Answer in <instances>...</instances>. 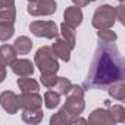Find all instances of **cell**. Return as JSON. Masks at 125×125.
Listing matches in <instances>:
<instances>
[{"label": "cell", "mask_w": 125, "mask_h": 125, "mask_svg": "<svg viewBox=\"0 0 125 125\" xmlns=\"http://www.w3.org/2000/svg\"><path fill=\"white\" fill-rule=\"evenodd\" d=\"M125 78V60L121 56L118 47L110 43H99L87 78L83 88H107L113 83L124 81Z\"/></svg>", "instance_id": "6da1fadb"}, {"label": "cell", "mask_w": 125, "mask_h": 125, "mask_svg": "<svg viewBox=\"0 0 125 125\" xmlns=\"http://www.w3.org/2000/svg\"><path fill=\"white\" fill-rule=\"evenodd\" d=\"M34 63L41 74H56L59 71V62L52 47H40L34 56Z\"/></svg>", "instance_id": "7a4b0ae2"}, {"label": "cell", "mask_w": 125, "mask_h": 125, "mask_svg": "<svg viewBox=\"0 0 125 125\" xmlns=\"http://www.w3.org/2000/svg\"><path fill=\"white\" fill-rule=\"evenodd\" d=\"M85 103H84V88L80 85H74L71 87V90L66 94V102L63 104V109L66 112H69L74 116H80L84 112Z\"/></svg>", "instance_id": "3957f363"}, {"label": "cell", "mask_w": 125, "mask_h": 125, "mask_svg": "<svg viewBox=\"0 0 125 125\" xmlns=\"http://www.w3.org/2000/svg\"><path fill=\"white\" fill-rule=\"evenodd\" d=\"M115 21H116L115 8L110 5H102L96 9L91 19V25L96 30H104V28H112Z\"/></svg>", "instance_id": "277c9868"}, {"label": "cell", "mask_w": 125, "mask_h": 125, "mask_svg": "<svg viewBox=\"0 0 125 125\" xmlns=\"http://www.w3.org/2000/svg\"><path fill=\"white\" fill-rule=\"evenodd\" d=\"M30 31L35 37H44L53 40L59 35V28L53 21H34L30 24Z\"/></svg>", "instance_id": "5b68a950"}, {"label": "cell", "mask_w": 125, "mask_h": 125, "mask_svg": "<svg viewBox=\"0 0 125 125\" xmlns=\"http://www.w3.org/2000/svg\"><path fill=\"white\" fill-rule=\"evenodd\" d=\"M57 10L54 0H32L28 3L27 12L32 16H49Z\"/></svg>", "instance_id": "8992f818"}, {"label": "cell", "mask_w": 125, "mask_h": 125, "mask_svg": "<svg viewBox=\"0 0 125 125\" xmlns=\"http://www.w3.org/2000/svg\"><path fill=\"white\" fill-rule=\"evenodd\" d=\"M0 104H2V107L9 115H15L19 110L18 96L13 91H3L2 94H0Z\"/></svg>", "instance_id": "52a82bcc"}, {"label": "cell", "mask_w": 125, "mask_h": 125, "mask_svg": "<svg viewBox=\"0 0 125 125\" xmlns=\"http://www.w3.org/2000/svg\"><path fill=\"white\" fill-rule=\"evenodd\" d=\"M21 109H38L43 104V97L38 93H22L18 96Z\"/></svg>", "instance_id": "ba28073f"}, {"label": "cell", "mask_w": 125, "mask_h": 125, "mask_svg": "<svg viewBox=\"0 0 125 125\" xmlns=\"http://www.w3.org/2000/svg\"><path fill=\"white\" fill-rule=\"evenodd\" d=\"M9 66L18 77H31L34 74V63L28 59H15Z\"/></svg>", "instance_id": "9c48e42d"}, {"label": "cell", "mask_w": 125, "mask_h": 125, "mask_svg": "<svg viewBox=\"0 0 125 125\" xmlns=\"http://www.w3.org/2000/svg\"><path fill=\"white\" fill-rule=\"evenodd\" d=\"M88 122L93 124V125H113V124H116L113 121L110 112L107 109H102V107L94 109L91 112V115L88 118Z\"/></svg>", "instance_id": "30bf717a"}, {"label": "cell", "mask_w": 125, "mask_h": 125, "mask_svg": "<svg viewBox=\"0 0 125 125\" xmlns=\"http://www.w3.org/2000/svg\"><path fill=\"white\" fill-rule=\"evenodd\" d=\"M52 50H53V53H54V56L56 57H59L60 60H63V62H69V59H71V47H69V44L63 40V38H54V43H53V46H52Z\"/></svg>", "instance_id": "8fae6325"}, {"label": "cell", "mask_w": 125, "mask_h": 125, "mask_svg": "<svg viewBox=\"0 0 125 125\" xmlns=\"http://www.w3.org/2000/svg\"><path fill=\"white\" fill-rule=\"evenodd\" d=\"M63 19H65V24L77 28L83 24V10L81 8L78 6H69L65 9L63 12Z\"/></svg>", "instance_id": "7c38bea8"}, {"label": "cell", "mask_w": 125, "mask_h": 125, "mask_svg": "<svg viewBox=\"0 0 125 125\" xmlns=\"http://www.w3.org/2000/svg\"><path fill=\"white\" fill-rule=\"evenodd\" d=\"M77 116L71 115L69 112H66L63 107H62L57 113H54L52 118H50V125H69V124H74Z\"/></svg>", "instance_id": "4fadbf2b"}, {"label": "cell", "mask_w": 125, "mask_h": 125, "mask_svg": "<svg viewBox=\"0 0 125 125\" xmlns=\"http://www.w3.org/2000/svg\"><path fill=\"white\" fill-rule=\"evenodd\" d=\"M16 84H18V87L22 93H38V90H40L38 83L34 78H30V77H19Z\"/></svg>", "instance_id": "5bb4252c"}, {"label": "cell", "mask_w": 125, "mask_h": 125, "mask_svg": "<svg viewBox=\"0 0 125 125\" xmlns=\"http://www.w3.org/2000/svg\"><path fill=\"white\" fill-rule=\"evenodd\" d=\"M43 109H22V121L27 124H40L43 121Z\"/></svg>", "instance_id": "9a60e30c"}, {"label": "cell", "mask_w": 125, "mask_h": 125, "mask_svg": "<svg viewBox=\"0 0 125 125\" xmlns=\"http://www.w3.org/2000/svg\"><path fill=\"white\" fill-rule=\"evenodd\" d=\"M13 49H15L16 54H28L31 52V49H32V41L27 35H21V37H18L15 40Z\"/></svg>", "instance_id": "2e32d148"}, {"label": "cell", "mask_w": 125, "mask_h": 125, "mask_svg": "<svg viewBox=\"0 0 125 125\" xmlns=\"http://www.w3.org/2000/svg\"><path fill=\"white\" fill-rule=\"evenodd\" d=\"M60 34H62V38H63L68 44H69V47L71 49H74L75 47V43H77V34H75V28L74 27H71V25H68V24H62L60 25V31H59Z\"/></svg>", "instance_id": "e0dca14e"}, {"label": "cell", "mask_w": 125, "mask_h": 125, "mask_svg": "<svg viewBox=\"0 0 125 125\" xmlns=\"http://www.w3.org/2000/svg\"><path fill=\"white\" fill-rule=\"evenodd\" d=\"M104 104L107 110L110 112L115 122H124L125 121V109L122 104H110V100H104Z\"/></svg>", "instance_id": "ac0fdd59"}, {"label": "cell", "mask_w": 125, "mask_h": 125, "mask_svg": "<svg viewBox=\"0 0 125 125\" xmlns=\"http://www.w3.org/2000/svg\"><path fill=\"white\" fill-rule=\"evenodd\" d=\"M107 93L115 100H119V102L125 100V84H124V81H118V83H113L112 85H109Z\"/></svg>", "instance_id": "d6986e66"}, {"label": "cell", "mask_w": 125, "mask_h": 125, "mask_svg": "<svg viewBox=\"0 0 125 125\" xmlns=\"http://www.w3.org/2000/svg\"><path fill=\"white\" fill-rule=\"evenodd\" d=\"M15 59H16V52H15L13 46L3 44L2 47H0V60H2L6 66L10 65Z\"/></svg>", "instance_id": "ffe728a7"}, {"label": "cell", "mask_w": 125, "mask_h": 125, "mask_svg": "<svg viewBox=\"0 0 125 125\" xmlns=\"http://www.w3.org/2000/svg\"><path fill=\"white\" fill-rule=\"evenodd\" d=\"M60 103V94L54 90H49L44 93V104L47 109H54Z\"/></svg>", "instance_id": "44dd1931"}, {"label": "cell", "mask_w": 125, "mask_h": 125, "mask_svg": "<svg viewBox=\"0 0 125 125\" xmlns=\"http://www.w3.org/2000/svg\"><path fill=\"white\" fill-rule=\"evenodd\" d=\"M71 87H72V83L68 78H65V77H57V81L53 85L54 91H57L59 94H63V96L68 94V91L71 90Z\"/></svg>", "instance_id": "7402d4cb"}, {"label": "cell", "mask_w": 125, "mask_h": 125, "mask_svg": "<svg viewBox=\"0 0 125 125\" xmlns=\"http://www.w3.org/2000/svg\"><path fill=\"white\" fill-rule=\"evenodd\" d=\"M97 37H99L100 43H106V44H110V43H113V41L118 38L116 32H115L113 30H110V28L99 30V31H97Z\"/></svg>", "instance_id": "603a6c76"}, {"label": "cell", "mask_w": 125, "mask_h": 125, "mask_svg": "<svg viewBox=\"0 0 125 125\" xmlns=\"http://www.w3.org/2000/svg\"><path fill=\"white\" fill-rule=\"evenodd\" d=\"M15 19H16L15 5L9 6V8H5V9H0V22H10V24H13Z\"/></svg>", "instance_id": "cb8c5ba5"}, {"label": "cell", "mask_w": 125, "mask_h": 125, "mask_svg": "<svg viewBox=\"0 0 125 125\" xmlns=\"http://www.w3.org/2000/svg\"><path fill=\"white\" fill-rule=\"evenodd\" d=\"M13 34H15L13 24H10V22H0V41H8L9 38H12Z\"/></svg>", "instance_id": "d4e9b609"}, {"label": "cell", "mask_w": 125, "mask_h": 125, "mask_svg": "<svg viewBox=\"0 0 125 125\" xmlns=\"http://www.w3.org/2000/svg\"><path fill=\"white\" fill-rule=\"evenodd\" d=\"M40 81H41V84H43L44 87L53 88V85H54L56 81H57V77H56V74H41Z\"/></svg>", "instance_id": "484cf974"}, {"label": "cell", "mask_w": 125, "mask_h": 125, "mask_svg": "<svg viewBox=\"0 0 125 125\" xmlns=\"http://www.w3.org/2000/svg\"><path fill=\"white\" fill-rule=\"evenodd\" d=\"M124 9H125V6H124V3H119V6H116V8H115V13H116V19H118L119 22H124Z\"/></svg>", "instance_id": "4316f807"}, {"label": "cell", "mask_w": 125, "mask_h": 125, "mask_svg": "<svg viewBox=\"0 0 125 125\" xmlns=\"http://www.w3.org/2000/svg\"><path fill=\"white\" fill-rule=\"evenodd\" d=\"M6 78V65L0 60V84H2Z\"/></svg>", "instance_id": "83f0119b"}, {"label": "cell", "mask_w": 125, "mask_h": 125, "mask_svg": "<svg viewBox=\"0 0 125 125\" xmlns=\"http://www.w3.org/2000/svg\"><path fill=\"white\" fill-rule=\"evenodd\" d=\"M72 2H74L75 6H78V8H84V6H87L88 3H91V2H96V0H72Z\"/></svg>", "instance_id": "f1b7e54d"}, {"label": "cell", "mask_w": 125, "mask_h": 125, "mask_svg": "<svg viewBox=\"0 0 125 125\" xmlns=\"http://www.w3.org/2000/svg\"><path fill=\"white\" fill-rule=\"evenodd\" d=\"M15 5V0H0V9H5Z\"/></svg>", "instance_id": "f546056e"}, {"label": "cell", "mask_w": 125, "mask_h": 125, "mask_svg": "<svg viewBox=\"0 0 125 125\" xmlns=\"http://www.w3.org/2000/svg\"><path fill=\"white\" fill-rule=\"evenodd\" d=\"M118 2H119V3H124V2H125V0H118Z\"/></svg>", "instance_id": "4dcf8cb0"}, {"label": "cell", "mask_w": 125, "mask_h": 125, "mask_svg": "<svg viewBox=\"0 0 125 125\" xmlns=\"http://www.w3.org/2000/svg\"><path fill=\"white\" fill-rule=\"evenodd\" d=\"M28 2H32V0H28Z\"/></svg>", "instance_id": "1f68e13d"}]
</instances>
